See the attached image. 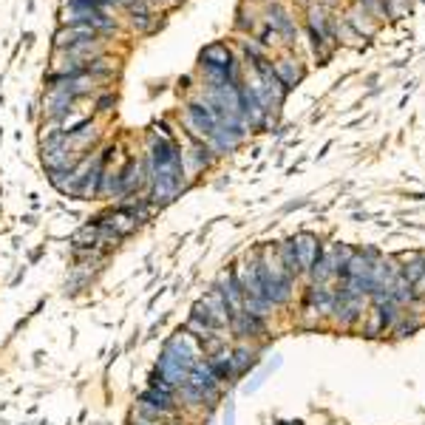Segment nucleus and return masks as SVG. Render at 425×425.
Returning a JSON list of instances; mask_svg holds the SVG:
<instances>
[{"label":"nucleus","mask_w":425,"mask_h":425,"mask_svg":"<svg viewBox=\"0 0 425 425\" xmlns=\"http://www.w3.org/2000/svg\"><path fill=\"white\" fill-rule=\"evenodd\" d=\"M201 69L204 71H230L233 66V57H230V48L224 43H212L201 51Z\"/></svg>","instance_id":"nucleus-1"},{"label":"nucleus","mask_w":425,"mask_h":425,"mask_svg":"<svg viewBox=\"0 0 425 425\" xmlns=\"http://www.w3.org/2000/svg\"><path fill=\"white\" fill-rule=\"evenodd\" d=\"M292 244H295V255H298L300 269H312V264L320 258L318 238H315V235H309V233H303V235L292 238Z\"/></svg>","instance_id":"nucleus-2"},{"label":"nucleus","mask_w":425,"mask_h":425,"mask_svg":"<svg viewBox=\"0 0 425 425\" xmlns=\"http://www.w3.org/2000/svg\"><path fill=\"white\" fill-rule=\"evenodd\" d=\"M71 105H74V97L69 94L66 88H51L48 91V97H46V116L48 119H63L69 111H71Z\"/></svg>","instance_id":"nucleus-3"},{"label":"nucleus","mask_w":425,"mask_h":425,"mask_svg":"<svg viewBox=\"0 0 425 425\" xmlns=\"http://www.w3.org/2000/svg\"><path fill=\"white\" fill-rule=\"evenodd\" d=\"M54 40H57V48H71L77 43L97 40V28H91V26H69V28H60Z\"/></svg>","instance_id":"nucleus-4"},{"label":"nucleus","mask_w":425,"mask_h":425,"mask_svg":"<svg viewBox=\"0 0 425 425\" xmlns=\"http://www.w3.org/2000/svg\"><path fill=\"white\" fill-rule=\"evenodd\" d=\"M66 136H69V139H66V142H69V150H71L74 156H80L82 150H91V145L97 142L100 134H97V128L91 125V123H85V125H80L74 134H66Z\"/></svg>","instance_id":"nucleus-5"},{"label":"nucleus","mask_w":425,"mask_h":425,"mask_svg":"<svg viewBox=\"0 0 425 425\" xmlns=\"http://www.w3.org/2000/svg\"><path fill=\"white\" fill-rule=\"evenodd\" d=\"M275 77L284 82V88H295V82H300V77H303V69L295 63V60H278Z\"/></svg>","instance_id":"nucleus-6"},{"label":"nucleus","mask_w":425,"mask_h":425,"mask_svg":"<svg viewBox=\"0 0 425 425\" xmlns=\"http://www.w3.org/2000/svg\"><path fill=\"white\" fill-rule=\"evenodd\" d=\"M97 238H100V224H82L74 233V247H97Z\"/></svg>","instance_id":"nucleus-7"},{"label":"nucleus","mask_w":425,"mask_h":425,"mask_svg":"<svg viewBox=\"0 0 425 425\" xmlns=\"http://www.w3.org/2000/svg\"><path fill=\"white\" fill-rule=\"evenodd\" d=\"M255 363L253 352L247 349H238V352H230V366H233V374H241V372H247L250 366Z\"/></svg>","instance_id":"nucleus-8"},{"label":"nucleus","mask_w":425,"mask_h":425,"mask_svg":"<svg viewBox=\"0 0 425 425\" xmlns=\"http://www.w3.org/2000/svg\"><path fill=\"white\" fill-rule=\"evenodd\" d=\"M134 425H159V422H145V419H136Z\"/></svg>","instance_id":"nucleus-9"},{"label":"nucleus","mask_w":425,"mask_h":425,"mask_svg":"<svg viewBox=\"0 0 425 425\" xmlns=\"http://www.w3.org/2000/svg\"><path fill=\"white\" fill-rule=\"evenodd\" d=\"M227 425H233V411H227Z\"/></svg>","instance_id":"nucleus-10"},{"label":"nucleus","mask_w":425,"mask_h":425,"mask_svg":"<svg viewBox=\"0 0 425 425\" xmlns=\"http://www.w3.org/2000/svg\"><path fill=\"white\" fill-rule=\"evenodd\" d=\"M303 3H307V0H303Z\"/></svg>","instance_id":"nucleus-11"}]
</instances>
